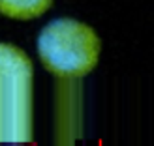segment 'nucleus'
<instances>
[{
  "label": "nucleus",
  "instance_id": "nucleus-2",
  "mask_svg": "<svg viewBox=\"0 0 154 146\" xmlns=\"http://www.w3.org/2000/svg\"><path fill=\"white\" fill-rule=\"evenodd\" d=\"M100 37L73 19H55L38 36V56L45 70L62 79L88 75L100 58Z\"/></svg>",
  "mask_w": 154,
  "mask_h": 146
},
{
  "label": "nucleus",
  "instance_id": "nucleus-1",
  "mask_svg": "<svg viewBox=\"0 0 154 146\" xmlns=\"http://www.w3.org/2000/svg\"><path fill=\"white\" fill-rule=\"evenodd\" d=\"M32 79L26 52L0 43V146L32 142Z\"/></svg>",
  "mask_w": 154,
  "mask_h": 146
},
{
  "label": "nucleus",
  "instance_id": "nucleus-3",
  "mask_svg": "<svg viewBox=\"0 0 154 146\" xmlns=\"http://www.w3.org/2000/svg\"><path fill=\"white\" fill-rule=\"evenodd\" d=\"M53 0H0V13L10 19L30 21L43 15Z\"/></svg>",
  "mask_w": 154,
  "mask_h": 146
}]
</instances>
